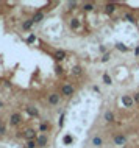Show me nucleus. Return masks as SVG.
Instances as JSON below:
<instances>
[{"mask_svg": "<svg viewBox=\"0 0 139 148\" xmlns=\"http://www.w3.org/2000/svg\"><path fill=\"white\" fill-rule=\"evenodd\" d=\"M35 147H38L36 145V140H28L27 142V148H35Z\"/></svg>", "mask_w": 139, "mask_h": 148, "instance_id": "obj_18", "label": "nucleus"}, {"mask_svg": "<svg viewBox=\"0 0 139 148\" xmlns=\"http://www.w3.org/2000/svg\"><path fill=\"white\" fill-rule=\"evenodd\" d=\"M125 17H127L130 22H134V19H133V16H131V14H125Z\"/></svg>", "mask_w": 139, "mask_h": 148, "instance_id": "obj_24", "label": "nucleus"}, {"mask_svg": "<svg viewBox=\"0 0 139 148\" xmlns=\"http://www.w3.org/2000/svg\"><path fill=\"white\" fill-rule=\"evenodd\" d=\"M114 11H116V5H114V3H108V5H106V12H108V14H113Z\"/></svg>", "mask_w": 139, "mask_h": 148, "instance_id": "obj_11", "label": "nucleus"}, {"mask_svg": "<svg viewBox=\"0 0 139 148\" xmlns=\"http://www.w3.org/2000/svg\"><path fill=\"white\" fill-rule=\"evenodd\" d=\"M125 142H127V137L125 136H116L114 137V143L116 145H124Z\"/></svg>", "mask_w": 139, "mask_h": 148, "instance_id": "obj_8", "label": "nucleus"}, {"mask_svg": "<svg viewBox=\"0 0 139 148\" xmlns=\"http://www.w3.org/2000/svg\"><path fill=\"white\" fill-rule=\"evenodd\" d=\"M133 100H134V103H139V92H138V94H134Z\"/></svg>", "mask_w": 139, "mask_h": 148, "instance_id": "obj_23", "label": "nucleus"}, {"mask_svg": "<svg viewBox=\"0 0 139 148\" xmlns=\"http://www.w3.org/2000/svg\"><path fill=\"white\" fill-rule=\"evenodd\" d=\"M35 39H36V37H35V34H31V36H30V37H28V39H27V42H33Z\"/></svg>", "mask_w": 139, "mask_h": 148, "instance_id": "obj_26", "label": "nucleus"}, {"mask_svg": "<svg viewBox=\"0 0 139 148\" xmlns=\"http://www.w3.org/2000/svg\"><path fill=\"white\" fill-rule=\"evenodd\" d=\"M116 47H117V48H119V50H120V52H127V50H128V48H127V47H125V45H124V44H120V42H119V44H117V45H116Z\"/></svg>", "mask_w": 139, "mask_h": 148, "instance_id": "obj_20", "label": "nucleus"}, {"mask_svg": "<svg viewBox=\"0 0 139 148\" xmlns=\"http://www.w3.org/2000/svg\"><path fill=\"white\" fill-rule=\"evenodd\" d=\"M72 75H75V77L81 75V67H80V66H75L74 69H72Z\"/></svg>", "mask_w": 139, "mask_h": 148, "instance_id": "obj_13", "label": "nucleus"}, {"mask_svg": "<svg viewBox=\"0 0 139 148\" xmlns=\"http://www.w3.org/2000/svg\"><path fill=\"white\" fill-rule=\"evenodd\" d=\"M122 103H124L127 108H131L133 103H134V100L131 98V97H128V95H124V97H122Z\"/></svg>", "mask_w": 139, "mask_h": 148, "instance_id": "obj_4", "label": "nucleus"}, {"mask_svg": "<svg viewBox=\"0 0 139 148\" xmlns=\"http://www.w3.org/2000/svg\"><path fill=\"white\" fill-rule=\"evenodd\" d=\"M103 81H105V84H111V78H109V75H106V73L103 75Z\"/></svg>", "mask_w": 139, "mask_h": 148, "instance_id": "obj_21", "label": "nucleus"}, {"mask_svg": "<svg viewBox=\"0 0 139 148\" xmlns=\"http://www.w3.org/2000/svg\"><path fill=\"white\" fill-rule=\"evenodd\" d=\"M49 103L50 104H58L60 103V94H52V95H49Z\"/></svg>", "mask_w": 139, "mask_h": 148, "instance_id": "obj_5", "label": "nucleus"}, {"mask_svg": "<svg viewBox=\"0 0 139 148\" xmlns=\"http://www.w3.org/2000/svg\"><path fill=\"white\" fill-rule=\"evenodd\" d=\"M108 59H109V55H108V53H105V56L102 58V61H103V62H106Z\"/></svg>", "mask_w": 139, "mask_h": 148, "instance_id": "obj_25", "label": "nucleus"}, {"mask_svg": "<svg viewBox=\"0 0 139 148\" xmlns=\"http://www.w3.org/2000/svg\"><path fill=\"white\" fill-rule=\"evenodd\" d=\"M5 133H6V125L2 123V125H0V136H3Z\"/></svg>", "mask_w": 139, "mask_h": 148, "instance_id": "obj_19", "label": "nucleus"}, {"mask_svg": "<svg viewBox=\"0 0 139 148\" xmlns=\"http://www.w3.org/2000/svg\"><path fill=\"white\" fill-rule=\"evenodd\" d=\"M105 120H106V122H113V120H114V114H113V112H106V114H105Z\"/></svg>", "mask_w": 139, "mask_h": 148, "instance_id": "obj_14", "label": "nucleus"}, {"mask_svg": "<svg viewBox=\"0 0 139 148\" xmlns=\"http://www.w3.org/2000/svg\"><path fill=\"white\" fill-rule=\"evenodd\" d=\"M20 122H22V115H20V114L14 112V114H11V115H10V125L16 126V125H19Z\"/></svg>", "mask_w": 139, "mask_h": 148, "instance_id": "obj_1", "label": "nucleus"}, {"mask_svg": "<svg viewBox=\"0 0 139 148\" xmlns=\"http://www.w3.org/2000/svg\"><path fill=\"white\" fill-rule=\"evenodd\" d=\"M70 140H72V139H70V136H66V137H64V142H66V143H70Z\"/></svg>", "mask_w": 139, "mask_h": 148, "instance_id": "obj_27", "label": "nucleus"}, {"mask_svg": "<svg viewBox=\"0 0 139 148\" xmlns=\"http://www.w3.org/2000/svg\"><path fill=\"white\" fill-rule=\"evenodd\" d=\"M44 19V14H42V12H36V14L35 16H33V23H38V22H41V20H42Z\"/></svg>", "mask_w": 139, "mask_h": 148, "instance_id": "obj_10", "label": "nucleus"}, {"mask_svg": "<svg viewBox=\"0 0 139 148\" xmlns=\"http://www.w3.org/2000/svg\"><path fill=\"white\" fill-rule=\"evenodd\" d=\"M31 25H33V20L30 19V20H27V22H25V23L22 25V28H24V30H28V28L31 27Z\"/></svg>", "mask_w": 139, "mask_h": 148, "instance_id": "obj_16", "label": "nucleus"}, {"mask_svg": "<svg viewBox=\"0 0 139 148\" xmlns=\"http://www.w3.org/2000/svg\"><path fill=\"white\" fill-rule=\"evenodd\" d=\"M47 142H49V139H47V136H44V134L36 137V145L38 147H45V145H47Z\"/></svg>", "mask_w": 139, "mask_h": 148, "instance_id": "obj_3", "label": "nucleus"}, {"mask_svg": "<svg viewBox=\"0 0 139 148\" xmlns=\"http://www.w3.org/2000/svg\"><path fill=\"white\" fill-rule=\"evenodd\" d=\"M102 143H103V140L100 137H94L92 139V145L94 147H102Z\"/></svg>", "mask_w": 139, "mask_h": 148, "instance_id": "obj_12", "label": "nucleus"}, {"mask_svg": "<svg viewBox=\"0 0 139 148\" xmlns=\"http://www.w3.org/2000/svg\"><path fill=\"white\" fill-rule=\"evenodd\" d=\"M78 27H80V22H78L77 19H72V20H70V28L75 30V28H78Z\"/></svg>", "mask_w": 139, "mask_h": 148, "instance_id": "obj_15", "label": "nucleus"}, {"mask_svg": "<svg viewBox=\"0 0 139 148\" xmlns=\"http://www.w3.org/2000/svg\"><path fill=\"white\" fill-rule=\"evenodd\" d=\"M2 123H3V122H2V118H0V125H2Z\"/></svg>", "mask_w": 139, "mask_h": 148, "instance_id": "obj_29", "label": "nucleus"}, {"mask_svg": "<svg viewBox=\"0 0 139 148\" xmlns=\"http://www.w3.org/2000/svg\"><path fill=\"white\" fill-rule=\"evenodd\" d=\"M64 58H66V52H63V50H58V52L55 53V59H56V61H63Z\"/></svg>", "mask_w": 139, "mask_h": 148, "instance_id": "obj_9", "label": "nucleus"}, {"mask_svg": "<svg viewBox=\"0 0 139 148\" xmlns=\"http://www.w3.org/2000/svg\"><path fill=\"white\" fill-rule=\"evenodd\" d=\"M25 109H27V112L30 114L31 117H38V115H39V111H38V109H36L35 106H27Z\"/></svg>", "mask_w": 139, "mask_h": 148, "instance_id": "obj_7", "label": "nucleus"}, {"mask_svg": "<svg viewBox=\"0 0 139 148\" xmlns=\"http://www.w3.org/2000/svg\"><path fill=\"white\" fill-rule=\"evenodd\" d=\"M61 92H63V95H66V97H70L74 94V87L70 86V84H64L61 89Z\"/></svg>", "mask_w": 139, "mask_h": 148, "instance_id": "obj_2", "label": "nucleus"}, {"mask_svg": "<svg viewBox=\"0 0 139 148\" xmlns=\"http://www.w3.org/2000/svg\"><path fill=\"white\" fill-rule=\"evenodd\" d=\"M69 6H70V8H74V6H77V2H70V3H69Z\"/></svg>", "mask_w": 139, "mask_h": 148, "instance_id": "obj_28", "label": "nucleus"}, {"mask_svg": "<svg viewBox=\"0 0 139 148\" xmlns=\"http://www.w3.org/2000/svg\"><path fill=\"white\" fill-rule=\"evenodd\" d=\"M39 129H41V131H47V129H49V125H45V123H42V125L39 126Z\"/></svg>", "mask_w": 139, "mask_h": 148, "instance_id": "obj_22", "label": "nucleus"}, {"mask_svg": "<svg viewBox=\"0 0 139 148\" xmlns=\"http://www.w3.org/2000/svg\"><path fill=\"white\" fill-rule=\"evenodd\" d=\"M24 136H25V139H27V140H35V137H36V131H35V129H27Z\"/></svg>", "mask_w": 139, "mask_h": 148, "instance_id": "obj_6", "label": "nucleus"}, {"mask_svg": "<svg viewBox=\"0 0 139 148\" xmlns=\"http://www.w3.org/2000/svg\"><path fill=\"white\" fill-rule=\"evenodd\" d=\"M83 10H85V11H92V10H94V5H92V3H86V5L83 6Z\"/></svg>", "mask_w": 139, "mask_h": 148, "instance_id": "obj_17", "label": "nucleus"}]
</instances>
